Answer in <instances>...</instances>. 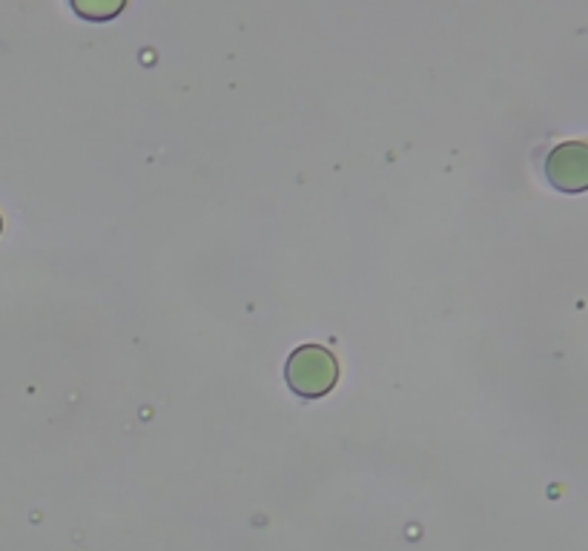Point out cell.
Masks as SVG:
<instances>
[{
  "label": "cell",
  "instance_id": "6da1fadb",
  "mask_svg": "<svg viewBox=\"0 0 588 551\" xmlns=\"http://www.w3.org/2000/svg\"><path fill=\"white\" fill-rule=\"evenodd\" d=\"M285 379L290 391L304 400H318L336 388L339 383V362L325 345H302L290 353L285 365Z\"/></svg>",
  "mask_w": 588,
  "mask_h": 551
},
{
  "label": "cell",
  "instance_id": "7a4b0ae2",
  "mask_svg": "<svg viewBox=\"0 0 588 551\" xmlns=\"http://www.w3.org/2000/svg\"><path fill=\"white\" fill-rule=\"evenodd\" d=\"M546 176L556 190L583 192L588 184V147L583 141L560 145L546 161Z\"/></svg>",
  "mask_w": 588,
  "mask_h": 551
},
{
  "label": "cell",
  "instance_id": "3957f363",
  "mask_svg": "<svg viewBox=\"0 0 588 551\" xmlns=\"http://www.w3.org/2000/svg\"><path fill=\"white\" fill-rule=\"evenodd\" d=\"M72 9L78 12L80 17H87V21H110L124 9V0H75Z\"/></svg>",
  "mask_w": 588,
  "mask_h": 551
},
{
  "label": "cell",
  "instance_id": "277c9868",
  "mask_svg": "<svg viewBox=\"0 0 588 551\" xmlns=\"http://www.w3.org/2000/svg\"><path fill=\"white\" fill-rule=\"evenodd\" d=\"M0 230H3V222H0Z\"/></svg>",
  "mask_w": 588,
  "mask_h": 551
}]
</instances>
